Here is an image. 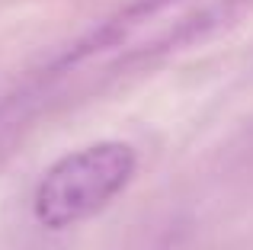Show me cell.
Returning a JSON list of instances; mask_svg holds the SVG:
<instances>
[{
	"instance_id": "obj_1",
	"label": "cell",
	"mask_w": 253,
	"mask_h": 250,
	"mask_svg": "<svg viewBox=\"0 0 253 250\" xmlns=\"http://www.w3.org/2000/svg\"><path fill=\"white\" fill-rule=\"evenodd\" d=\"M138 173V151L128 141H93L58 157L32 193L36 221L48 231H64L109 208Z\"/></svg>"
},
{
	"instance_id": "obj_2",
	"label": "cell",
	"mask_w": 253,
	"mask_h": 250,
	"mask_svg": "<svg viewBox=\"0 0 253 250\" xmlns=\"http://www.w3.org/2000/svg\"><path fill=\"white\" fill-rule=\"evenodd\" d=\"M19 125V103L10 100L0 106V144L6 141V135H10V128H16Z\"/></svg>"
}]
</instances>
